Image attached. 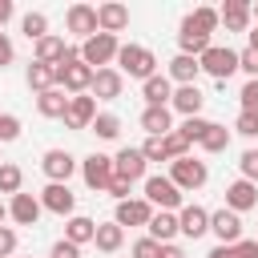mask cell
Here are the masks:
<instances>
[{
	"label": "cell",
	"instance_id": "6da1fadb",
	"mask_svg": "<svg viewBox=\"0 0 258 258\" xmlns=\"http://www.w3.org/2000/svg\"><path fill=\"white\" fill-rule=\"evenodd\" d=\"M56 85L73 97H81L85 89H93V69L81 60V48H69V56L56 64Z\"/></svg>",
	"mask_w": 258,
	"mask_h": 258
},
{
	"label": "cell",
	"instance_id": "7a4b0ae2",
	"mask_svg": "<svg viewBox=\"0 0 258 258\" xmlns=\"http://www.w3.org/2000/svg\"><path fill=\"white\" fill-rule=\"evenodd\" d=\"M117 64H121V77H137L141 85H145L149 77H157V56H153L145 44H121Z\"/></svg>",
	"mask_w": 258,
	"mask_h": 258
},
{
	"label": "cell",
	"instance_id": "3957f363",
	"mask_svg": "<svg viewBox=\"0 0 258 258\" xmlns=\"http://www.w3.org/2000/svg\"><path fill=\"white\" fill-rule=\"evenodd\" d=\"M117 52H121V44H117V36H109V32H97V36H89L85 44H81V60L97 73V69H105L109 60H117Z\"/></svg>",
	"mask_w": 258,
	"mask_h": 258
},
{
	"label": "cell",
	"instance_id": "277c9868",
	"mask_svg": "<svg viewBox=\"0 0 258 258\" xmlns=\"http://www.w3.org/2000/svg\"><path fill=\"white\" fill-rule=\"evenodd\" d=\"M169 181L177 189H202L210 181V169L198 157H177V161H169Z\"/></svg>",
	"mask_w": 258,
	"mask_h": 258
},
{
	"label": "cell",
	"instance_id": "5b68a950",
	"mask_svg": "<svg viewBox=\"0 0 258 258\" xmlns=\"http://www.w3.org/2000/svg\"><path fill=\"white\" fill-rule=\"evenodd\" d=\"M198 60H202V69H206L214 81H222V85L238 73V52H234V48H222V44H210Z\"/></svg>",
	"mask_w": 258,
	"mask_h": 258
},
{
	"label": "cell",
	"instance_id": "8992f818",
	"mask_svg": "<svg viewBox=\"0 0 258 258\" xmlns=\"http://www.w3.org/2000/svg\"><path fill=\"white\" fill-rule=\"evenodd\" d=\"M81 177H85V185H89V189L105 194V189H109V181L117 177V165H113V157H105V153H89V157L81 161Z\"/></svg>",
	"mask_w": 258,
	"mask_h": 258
},
{
	"label": "cell",
	"instance_id": "52a82bcc",
	"mask_svg": "<svg viewBox=\"0 0 258 258\" xmlns=\"http://www.w3.org/2000/svg\"><path fill=\"white\" fill-rule=\"evenodd\" d=\"M145 202L157 210H181V189L157 173V177H145Z\"/></svg>",
	"mask_w": 258,
	"mask_h": 258
},
{
	"label": "cell",
	"instance_id": "ba28073f",
	"mask_svg": "<svg viewBox=\"0 0 258 258\" xmlns=\"http://www.w3.org/2000/svg\"><path fill=\"white\" fill-rule=\"evenodd\" d=\"M210 230L218 234V246H234V242H242V218L234 214V210H214L210 214Z\"/></svg>",
	"mask_w": 258,
	"mask_h": 258
},
{
	"label": "cell",
	"instance_id": "9c48e42d",
	"mask_svg": "<svg viewBox=\"0 0 258 258\" xmlns=\"http://www.w3.org/2000/svg\"><path fill=\"white\" fill-rule=\"evenodd\" d=\"M64 24H69V32L81 36V40H89V36L101 32V28H97V8H93V4H73V8L64 12Z\"/></svg>",
	"mask_w": 258,
	"mask_h": 258
},
{
	"label": "cell",
	"instance_id": "30bf717a",
	"mask_svg": "<svg viewBox=\"0 0 258 258\" xmlns=\"http://www.w3.org/2000/svg\"><path fill=\"white\" fill-rule=\"evenodd\" d=\"M40 206L48 210V214H69L73 218V210H77V198H73V189L64 185V181H48L44 185V194H40Z\"/></svg>",
	"mask_w": 258,
	"mask_h": 258
},
{
	"label": "cell",
	"instance_id": "8fae6325",
	"mask_svg": "<svg viewBox=\"0 0 258 258\" xmlns=\"http://www.w3.org/2000/svg\"><path fill=\"white\" fill-rule=\"evenodd\" d=\"M113 222L125 230V226H149L153 222V206L145 202V198H129V202H117V214H113Z\"/></svg>",
	"mask_w": 258,
	"mask_h": 258
},
{
	"label": "cell",
	"instance_id": "7c38bea8",
	"mask_svg": "<svg viewBox=\"0 0 258 258\" xmlns=\"http://www.w3.org/2000/svg\"><path fill=\"white\" fill-rule=\"evenodd\" d=\"M121 89H125V77H121V69H97L93 73V101H117L121 97Z\"/></svg>",
	"mask_w": 258,
	"mask_h": 258
},
{
	"label": "cell",
	"instance_id": "4fadbf2b",
	"mask_svg": "<svg viewBox=\"0 0 258 258\" xmlns=\"http://www.w3.org/2000/svg\"><path fill=\"white\" fill-rule=\"evenodd\" d=\"M40 169H44V177H48V181H64V185H69V177H73L77 161H73V153H69V149H48V153L40 157Z\"/></svg>",
	"mask_w": 258,
	"mask_h": 258
},
{
	"label": "cell",
	"instance_id": "5bb4252c",
	"mask_svg": "<svg viewBox=\"0 0 258 258\" xmlns=\"http://www.w3.org/2000/svg\"><path fill=\"white\" fill-rule=\"evenodd\" d=\"M129 24V8L121 4V0H109V4H97V28L101 32H109V36H117L121 28Z\"/></svg>",
	"mask_w": 258,
	"mask_h": 258
},
{
	"label": "cell",
	"instance_id": "9a60e30c",
	"mask_svg": "<svg viewBox=\"0 0 258 258\" xmlns=\"http://www.w3.org/2000/svg\"><path fill=\"white\" fill-rule=\"evenodd\" d=\"M93 121H97V101L85 97V93L73 97V101H69V113H64V125H69V129H89Z\"/></svg>",
	"mask_w": 258,
	"mask_h": 258
},
{
	"label": "cell",
	"instance_id": "2e32d148",
	"mask_svg": "<svg viewBox=\"0 0 258 258\" xmlns=\"http://www.w3.org/2000/svg\"><path fill=\"white\" fill-rule=\"evenodd\" d=\"M258 206V185L254 181H234V185H226V210H234V214H242V210H254Z\"/></svg>",
	"mask_w": 258,
	"mask_h": 258
},
{
	"label": "cell",
	"instance_id": "e0dca14e",
	"mask_svg": "<svg viewBox=\"0 0 258 258\" xmlns=\"http://www.w3.org/2000/svg\"><path fill=\"white\" fill-rule=\"evenodd\" d=\"M218 20L226 24V32H246L250 28V4L246 0H226L218 8Z\"/></svg>",
	"mask_w": 258,
	"mask_h": 258
},
{
	"label": "cell",
	"instance_id": "ac0fdd59",
	"mask_svg": "<svg viewBox=\"0 0 258 258\" xmlns=\"http://www.w3.org/2000/svg\"><path fill=\"white\" fill-rule=\"evenodd\" d=\"M141 97H145V109H161L173 101V81L169 77H149L141 85Z\"/></svg>",
	"mask_w": 258,
	"mask_h": 258
},
{
	"label": "cell",
	"instance_id": "d6986e66",
	"mask_svg": "<svg viewBox=\"0 0 258 258\" xmlns=\"http://www.w3.org/2000/svg\"><path fill=\"white\" fill-rule=\"evenodd\" d=\"M181 117H198L202 113V105H206V93L198 89V85H177V93H173V101H169Z\"/></svg>",
	"mask_w": 258,
	"mask_h": 258
},
{
	"label": "cell",
	"instance_id": "ffe728a7",
	"mask_svg": "<svg viewBox=\"0 0 258 258\" xmlns=\"http://www.w3.org/2000/svg\"><path fill=\"white\" fill-rule=\"evenodd\" d=\"M40 210H44V206H40V198H32V194H16L12 206H8V214H12L16 226H36Z\"/></svg>",
	"mask_w": 258,
	"mask_h": 258
},
{
	"label": "cell",
	"instance_id": "44dd1931",
	"mask_svg": "<svg viewBox=\"0 0 258 258\" xmlns=\"http://www.w3.org/2000/svg\"><path fill=\"white\" fill-rule=\"evenodd\" d=\"M177 226H181L185 238H202V234L210 230V210H202V206H181Z\"/></svg>",
	"mask_w": 258,
	"mask_h": 258
},
{
	"label": "cell",
	"instance_id": "7402d4cb",
	"mask_svg": "<svg viewBox=\"0 0 258 258\" xmlns=\"http://www.w3.org/2000/svg\"><path fill=\"white\" fill-rule=\"evenodd\" d=\"M218 24H222V20H218V8H206V4H202V8H194V12L181 20V32H198V36H210Z\"/></svg>",
	"mask_w": 258,
	"mask_h": 258
},
{
	"label": "cell",
	"instance_id": "603a6c76",
	"mask_svg": "<svg viewBox=\"0 0 258 258\" xmlns=\"http://www.w3.org/2000/svg\"><path fill=\"white\" fill-rule=\"evenodd\" d=\"M113 165H117V173H121V177H129V181H137V177L145 173V165H149V161H145V153H141V149H133V145H125V149H121V153L113 157Z\"/></svg>",
	"mask_w": 258,
	"mask_h": 258
},
{
	"label": "cell",
	"instance_id": "cb8c5ba5",
	"mask_svg": "<svg viewBox=\"0 0 258 258\" xmlns=\"http://www.w3.org/2000/svg\"><path fill=\"white\" fill-rule=\"evenodd\" d=\"M64 56H69V44H64V36L48 32L44 40H36V60H40V64H52V69H56Z\"/></svg>",
	"mask_w": 258,
	"mask_h": 258
},
{
	"label": "cell",
	"instance_id": "d4e9b609",
	"mask_svg": "<svg viewBox=\"0 0 258 258\" xmlns=\"http://www.w3.org/2000/svg\"><path fill=\"white\" fill-rule=\"evenodd\" d=\"M69 93L64 89H48V93H36V109H40V117H64L69 113Z\"/></svg>",
	"mask_w": 258,
	"mask_h": 258
},
{
	"label": "cell",
	"instance_id": "484cf974",
	"mask_svg": "<svg viewBox=\"0 0 258 258\" xmlns=\"http://www.w3.org/2000/svg\"><path fill=\"white\" fill-rule=\"evenodd\" d=\"M202 73V60L198 56H185V52H177L173 60H169V81H177V85H194V77Z\"/></svg>",
	"mask_w": 258,
	"mask_h": 258
},
{
	"label": "cell",
	"instance_id": "4316f807",
	"mask_svg": "<svg viewBox=\"0 0 258 258\" xmlns=\"http://www.w3.org/2000/svg\"><path fill=\"white\" fill-rule=\"evenodd\" d=\"M141 129H145L149 137H165V133H173L169 105H161V109H145V113H141Z\"/></svg>",
	"mask_w": 258,
	"mask_h": 258
},
{
	"label": "cell",
	"instance_id": "83f0119b",
	"mask_svg": "<svg viewBox=\"0 0 258 258\" xmlns=\"http://www.w3.org/2000/svg\"><path fill=\"white\" fill-rule=\"evenodd\" d=\"M64 238H69L73 246H85V242H93V238H97V222H93V218L73 214V218H69V226H64Z\"/></svg>",
	"mask_w": 258,
	"mask_h": 258
},
{
	"label": "cell",
	"instance_id": "f1b7e54d",
	"mask_svg": "<svg viewBox=\"0 0 258 258\" xmlns=\"http://www.w3.org/2000/svg\"><path fill=\"white\" fill-rule=\"evenodd\" d=\"M173 234H181V226H177V218H173L169 210H161V214H153V222H149V238L165 246V242H169Z\"/></svg>",
	"mask_w": 258,
	"mask_h": 258
},
{
	"label": "cell",
	"instance_id": "f546056e",
	"mask_svg": "<svg viewBox=\"0 0 258 258\" xmlns=\"http://www.w3.org/2000/svg\"><path fill=\"white\" fill-rule=\"evenodd\" d=\"M93 242H97L101 254H117L121 242H125V230H121L117 222H105V226H97V238H93Z\"/></svg>",
	"mask_w": 258,
	"mask_h": 258
},
{
	"label": "cell",
	"instance_id": "4dcf8cb0",
	"mask_svg": "<svg viewBox=\"0 0 258 258\" xmlns=\"http://www.w3.org/2000/svg\"><path fill=\"white\" fill-rule=\"evenodd\" d=\"M28 89H36V93H48V89H56V69H52V64H40V60H32V64H28Z\"/></svg>",
	"mask_w": 258,
	"mask_h": 258
},
{
	"label": "cell",
	"instance_id": "1f68e13d",
	"mask_svg": "<svg viewBox=\"0 0 258 258\" xmlns=\"http://www.w3.org/2000/svg\"><path fill=\"white\" fill-rule=\"evenodd\" d=\"M206 153H226V145H230V129L226 125H218V121H210V129L202 133V141H198Z\"/></svg>",
	"mask_w": 258,
	"mask_h": 258
},
{
	"label": "cell",
	"instance_id": "d6a6232c",
	"mask_svg": "<svg viewBox=\"0 0 258 258\" xmlns=\"http://www.w3.org/2000/svg\"><path fill=\"white\" fill-rule=\"evenodd\" d=\"M20 32H24L28 40H44V36H48V16H44V12H24Z\"/></svg>",
	"mask_w": 258,
	"mask_h": 258
},
{
	"label": "cell",
	"instance_id": "836d02e7",
	"mask_svg": "<svg viewBox=\"0 0 258 258\" xmlns=\"http://www.w3.org/2000/svg\"><path fill=\"white\" fill-rule=\"evenodd\" d=\"M20 181H24V173H20V165H12V161H0V194H20Z\"/></svg>",
	"mask_w": 258,
	"mask_h": 258
},
{
	"label": "cell",
	"instance_id": "e575fe53",
	"mask_svg": "<svg viewBox=\"0 0 258 258\" xmlns=\"http://www.w3.org/2000/svg\"><path fill=\"white\" fill-rule=\"evenodd\" d=\"M89 129H93V133H97V137H105V141H113V137H117V133H121V121H117V117H113V113H97V121H93V125H89Z\"/></svg>",
	"mask_w": 258,
	"mask_h": 258
},
{
	"label": "cell",
	"instance_id": "d590c367",
	"mask_svg": "<svg viewBox=\"0 0 258 258\" xmlns=\"http://www.w3.org/2000/svg\"><path fill=\"white\" fill-rule=\"evenodd\" d=\"M161 141H165V161H177V157H189V141H185V137H181L177 129H173V133H165Z\"/></svg>",
	"mask_w": 258,
	"mask_h": 258
},
{
	"label": "cell",
	"instance_id": "8d00e7d4",
	"mask_svg": "<svg viewBox=\"0 0 258 258\" xmlns=\"http://www.w3.org/2000/svg\"><path fill=\"white\" fill-rule=\"evenodd\" d=\"M206 129H210V121H206V117H185L177 133H181V137L194 145V141H202V133H206Z\"/></svg>",
	"mask_w": 258,
	"mask_h": 258
},
{
	"label": "cell",
	"instance_id": "74e56055",
	"mask_svg": "<svg viewBox=\"0 0 258 258\" xmlns=\"http://www.w3.org/2000/svg\"><path fill=\"white\" fill-rule=\"evenodd\" d=\"M16 137H20V117L0 113V141H16Z\"/></svg>",
	"mask_w": 258,
	"mask_h": 258
},
{
	"label": "cell",
	"instance_id": "f35d334b",
	"mask_svg": "<svg viewBox=\"0 0 258 258\" xmlns=\"http://www.w3.org/2000/svg\"><path fill=\"white\" fill-rule=\"evenodd\" d=\"M234 133H242V137H258V113H238Z\"/></svg>",
	"mask_w": 258,
	"mask_h": 258
},
{
	"label": "cell",
	"instance_id": "ab89813d",
	"mask_svg": "<svg viewBox=\"0 0 258 258\" xmlns=\"http://www.w3.org/2000/svg\"><path fill=\"white\" fill-rule=\"evenodd\" d=\"M238 69H242V73H250V81H258V52H254L250 44L238 52Z\"/></svg>",
	"mask_w": 258,
	"mask_h": 258
},
{
	"label": "cell",
	"instance_id": "60d3db41",
	"mask_svg": "<svg viewBox=\"0 0 258 258\" xmlns=\"http://www.w3.org/2000/svg\"><path fill=\"white\" fill-rule=\"evenodd\" d=\"M129 254H133V258H157V254H161V242H153V238H137Z\"/></svg>",
	"mask_w": 258,
	"mask_h": 258
},
{
	"label": "cell",
	"instance_id": "b9f144b4",
	"mask_svg": "<svg viewBox=\"0 0 258 258\" xmlns=\"http://www.w3.org/2000/svg\"><path fill=\"white\" fill-rule=\"evenodd\" d=\"M238 165H242V177H246V181H254V185H258V149H246V153H242V161H238Z\"/></svg>",
	"mask_w": 258,
	"mask_h": 258
},
{
	"label": "cell",
	"instance_id": "7bdbcfd3",
	"mask_svg": "<svg viewBox=\"0 0 258 258\" xmlns=\"http://www.w3.org/2000/svg\"><path fill=\"white\" fill-rule=\"evenodd\" d=\"M238 97H242V113H258V81H246Z\"/></svg>",
	"mask_w": 258,
	"mask_h": 258
},
{
	"label": "cell",
	"instance_id": "ee69618b",
	"mask_svg": "<svg viewBox=\"0 0 258 258\" xmlns=\"http://www.w3.org/2000/svg\"><path fill=\"white\" fill-rule=\"evenodd\" d=\"M141 153H145V161H165V141L161 137H149L141 145Z\"/></svg>",
	"mask_w": 258,
	"mask_h": 258
},
{
	"label": "cell",
	"instance_id": "f6af8a7d",
	"mask_svg": "<svg viewBox=\"0 0 258 258\" xmlns=\"http://www.w3.org/2000/svg\"><path fill=\"white\" fill-rule=\"evenodd\" d=\"M129 185H133V181H129V177H121V173H117V177H113V181H109V189H105V194H113V198H117V202H129Z\"/></svg>",
	"mask_w": 258,
	"mask_h": 258
},
{
	"label": "cell",
	"instance_id": "bcb514c9",
	"mask_svg": "<svg viewBox=\"0 0 258 258\" xmlns=\"http://www.w3.org/2000/svg\"><path fill=\"white\" fill-rule=\"evenodd\" d=\"M234 258H258V238H242V242H234Z\"/></svg>",
	"mask_w": 258,
	"mask_h": 258
},
{
	"label": "cell",
	"instance_id": "7dc6e473",
	"mask_svg": "<svg viewBox=\"0 0 258 258\" xmlns=\"http://www.w3.org/2000/svg\"><path fill=\"white\" fill-rule=\"evenodd\" d=\"M16 250V230L12 226H0V258H8Z\"/></svg>",
	"mask_w": 258,
	"mask_h": 258
},
{
	"label": "cell",
	"instance_id": "c3c4849f",
	"mask_svg": "<svg viewBox=\"0 0 258 258\" xmlns=\"http://www.w3.org/2000/svg\"><path fill=\"white\" fill-rule=\"evenodd\" d=\"M52 258H81V246H73L69 238H60V242L52 246Z\"/></svg>",
	"mask_w": 258,
	"mask_h": 258
},
{
	"label": "cell",
	"instance_id": "681fc988",
	"mask_svg": "<svg viewBox=\"0 0 258 258\" xmlns=\"http://www.w3.org/2000/svg\"><path fill=\"white\" fill-rule=\"evenodd\" d=\"M12 60H16V48H12V40L0 32V69H4V64H12Z\"/></svg>",
	"mask_w": 258,
	"mask_h": 258
},
{
	"label": "cell",
	"instance_id": "f907efd6",
	"mask_svg": "<svg viewBox=\"0 0 258 258\" xmlns=\"http://www.w3.org/2000/svg\"><path fill=\"white\" fill-rule=\"evenodd\" d=\"M157 258H185V250H181V246H173V242H165Z\"/></svg>",
	"mask_w": 258,
	"mask_h": 258
},
{
	"label": "cell",
	"instance_id": "816d5d0a",
	"mask_svg": "<svg viewBox=\"0 0 258 258\" xmlns=\"http://www.w3.org/2000/svg\"><path fill=\"white\" fill-rule=\"evenodd\" d=\"M206 258H234V246H214Z\"/></svg>",
	"mask_w": 258,
	"mask_h": 258
},
{
	"label": "cell",
	"instance_id": "f5cc1de1",
	"mask_svg": "<svg viewBox=\"0 0 258 258\" xmlns=\"http://www.w3.org/2000/svg\"><path fill=\"white\" fill-rule=\"evenodd\" d=\"M8 16H12V0H0V28H4Z\"/></svg>",
	"mask_w": 258,
	"mask_h": 258
},
{
	"label": "cell",
	"instance_id": "db71d44e",
	"mask_svg": "<svg viewBox=\"0 0 258 258\" xmlns=\"http://www.w3.org/2000/svg\"><path fill=\"white\" fill-rule=\"evenodd\" d=\"M250 48L258 52V28H250Z\"/></svg>",
	"mask_w": 258,
	"mask_h": 258
},
{
	"label": "cell",
	"instance_id": "11a10c76",
	"mask_svg": "<svg viewBox=\"0 0 258 258\" xmlns=\"http://www.w3.org/2000/svg\"><path fill=\"white\" fill-rule=\"evenodd\" d=\"M250 16H254V20H258V4H250Z\"/></svg>",
	"mask_w": 258,
	"mask_h": 258
},
{
	"label": "cell",
	"instance_id": "9f6ffc18",
	"mask_svg": "<svg viewBox=\"0 0 258 258\" xmlns=\"http://www.w3.org/2000/svg\"><path fill=\"white\" fill-rule=\"evenodd\" d=\"M4 214H8V210H4V206H0V222H4Z\"/></svg>",
	"mask_w": 258,
	"mask_h": 258
}]
</instances>
